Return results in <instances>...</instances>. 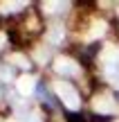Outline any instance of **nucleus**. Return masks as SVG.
Returning a JSON list of instances; mask_svg holds the SVG:
<instances>
[{
  "label": "nucleus",
  "instance_id": "nucleus-4",
  "mask_svg": "<svg viewBox=\"0 0 119 122\" xmlns=\"http://www.w3.org/2000/svg\"><path fill=\"white\" fill-rule=\"evenodd\" d=\"M94 109H97L99 113H112L115 106H112L110 97H97V100H94Z\"/></svg>",
  "mask_w": 119,
  "mask_h": 122
},
{
  "label": "nucleus",
  "instance_id": "nucleus-5",
  "mask_svg": "<svg viewBox=\"0 0 119 122\" xmlns=\"http://www.w3.org/2000/svg\"><path fill=\"white\" fill-rule=\"evenodd\" d=\"M49 41H52V43H58V41L63 39V27H58V25H54L52 30H49Z\"/></svg>",
  "mask_w": 119,
  "mask_h": 122
},
{
  "label": "nucleus",
  "instance_id": "nucleus-11",
  "mask_svg": "<svg viewBox=\"0 0 119 122\" xmlns=\"http://www.w3.org/2000/svg\"><path fill=\"white\" fill-rule=\"evenodd\" d=\"M4 45V34H0V48Z\"/></svg>",
  "mask_w": 119,
  "mask_h": 122
},
{
  "label": "nucleus",
  "instance_id": "nucleus-8",
  "mask_svg": "<svg viewBox=\"0 0 119 122\" xmlns=\"http://www.w3.org/2000/svg\"><path fill=\"white\" fill-rule=\"evenodd\" d=\"M43 9H45V11H58V9H65V5H63V2H45Z\"/></svg>",
  "mask_w": 119,
  "mask_h": 122
},
{
  "label": "nucleus",
  "instance_id": "nucleus-7",
  "mask_svg": "<svg viewBox=\"0 0 119 122\" xmlns=\"http://www.w3.org/2000/svg\"><path fill=\"white\" fill-rule=\"evenodd\" d=\"M11 77H13L11 68H7V66H0V79H2V81H11Z\"/></svg>",
  "mask_w": 119,
  "mask_h": 122
},
{
  "label": "nucleus",
  "instance_id": "nucleus-2",
  "mask_svg": "<svg viewBox=\"0 0 119 122\" xmlns=\"http://www.w3.org/2000/svg\"><path fill=\"white\" fill-rule=\"evenodd\" d=\"M76 68H79V66H76L72 59H67V57H58L56 61H54V70H56L58 75H65V77L76 75Z\"/></svg>",
  "mask_w": 119,
  "mask_h": 122
},
{
  "label": "nucleus",
  "instance_id": "nucleus-1",
  "mask_svg": "<svg viewBox=\"0 0 119 122\" xmlns=\"http://www.w3.org/2000/svg\"><path fill=\"white\" fill-rule=\"evenodd\" d=\"M54 88H56V95L61 97V102H63L70 111H76V109H79V93H76L70 84L58 81V84H54Z\"/></svg>",
  "mask_w": 119,
  "mask_h": 122
},
{
  "label": "nucleus",
  "instance_id": "nucleus-9",
  "mask_svg": "<svg viewBox=\"0 0 119 122\" xmlns=\"http://www.w3.org/2000/svg\"><path fill=\"white\" fill-rule=\"evenodd\" d=\"M7 9H9V11H16V9H22V2H4L2 5V11H7Z\"/></svg>",
  "mask_w": 119,
  "mask_h": 122
},
{
  "label": "nucleus",
  "instance_id": "nucleus-10",
  "mask_svg": "<svg viewBox=\"0 0 119 122\" xmlns=\"http://www.w3.org/2000/svg\"><path fill=\"white\" fill-rule=\"evenodd\" d=\"M25 122H40V118H38V115H36V113H31L29 118H25Z\"/></svg>",
  "mask_w": 119,
  "mask_h": 122
},
{
  "label": "nucleus",
  "instance_id": "nucleus-3",
  "mask_svg": "<svg viewBox=\"0 0 119 122\" xmlns=\"http://www.w3.org/2000/svg\"><path fill=\"white\" fill-rule=\"evenodd\" d=\"M16 88H18L20 95H29V93H34V88H36V79L31 77V75H25V77H20L16 81Z\"/></svg>",
  "mask_w": 119,
  "mask_h": 122
},
{
  "label": "nucleus",
  "instance_id": "nucleus-6",
  "mask_svg": "<svg viewBox=\"0 0 119 122\" xmlns=\"http://www.w3.org/2000/svg\"><path fill=\"white\" fill-rule=\"evenodd\" d=\"M11 63H16V66H20V68H29V63H27V59L25 57H20V54H11Z\"/></svg>",
  "mask_w": 119,
  "mask_h": 122
}]
</instances>
